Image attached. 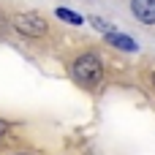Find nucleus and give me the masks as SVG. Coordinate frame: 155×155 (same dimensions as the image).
I'll use <instances>...</instances> for the list:
<instances>
[{"instance_id": "obj_1", "label": "nucleus", "mask_w": 155, "mask_h": 155, "mask_svg": "<svg viewBox=\"0 0 155 155\" xmlns=\"http://www.w3.org/2000/svg\"><path fill=\"white\" fill-rule=\"evenodd\" d=\"M71 74H74V79H76L79 84L95 87V84L104 79V63H101V57H98L95 52H84V54H79V57L74 60Z\"/></svg>"}, {"instance_id": "obj_2", "label": "nucleus", "mask_w": 155, "mask_h": 155, "mask_svg": "<svg viewBox=\"0 0 155 155\" xmlns=\"http://www.w3.org/2000/svg\"><path fill=\"white\" fill-rule=\"evenodd\" d=\"M14 27L27 38H41L46 33V19L38 14H19V16H14Z\"/></svg>"}, {"instance_id": "obj_3", "label": "nucleus", "mask_w": 155, "mask_h": 155, "mask_svg": "<svg viewBox=\"0 0 155 155\" xmlns=\"http://www.w3.org/2000/svg\"><path fill=\"white\" fill-rule=\"evenodd\" d=\"M131 11L142 25H155V0H131Z\"/></svg>"}, {"instance_id": "obj_4", "label": "nucleus", "mask_w": 155, "mask_h": 155, "mask_svg": "<svg viewBox=\"0 0 155 155\" xmlns=\"http://www.w3.org/2000/svg\"><path fill=\"white\" fill-rule=\"evenodd\" d=\"M104 38H106L112 46L123 49V52H136V41H134L131 35H125V33H117V30H112V33H106Z\"/></svg>"}, {"instance_id": "obj_5", "label": "nucleus", "mask_w": 155, "mask_h": 155, "mask_svg": "<svg viewBox=\"0 0 155 155\" xmlns=\"http://www.w3.org/2000/svg\"><path fill=\"white\" fill-rule=\"evenodd\" d=\"M54 16H57V19H63V22H68V25H84V16H79L76 11H71V8H63V5L54 11Z\"/></svg>"}, {"instance_id": "obj_6", "label": "nucleus", "mask_w": 155, "mask_h": 155, "mask_svg": "<svg viewBox=\"0 0 155 155\" xmlns=\"http://www.w3.org/2000/svg\"><path fill=\"white\" fill-rule=\"evenodd\" d=\"M90 25H93V27H95V30H101V33H104V35H106V33H112V30H114V27H112V25H109V22H104V19H101V16H90Z\"/></svg>"}, {"instance_id": "obj_7", "label": "nucleus", "mask_w": 155, "mask_h": 155, "mask_svg": "<svg viewBox=\"0 0 155 155\" xmlns=\"http://www.w3.org/2000/svg\"><path fill=\"white\" fill-rule=\"evenodd\" d=\"M5 131H8V123H5V120H0V136H3Z\"/></svg>"}, {"instance_id": "obj_8", "label": "nucleus", "mask_w": 155, "mask_h": 155, "mask_svg": "<svg viewBox=\"0 0 155 155\" xmlns=\"http://www.w3.org/2000/svg\"><path fill=\"white\" fill-rule=\"evenodd\" d=\"M153 84H155V74H153Z\"/></svg>"}]
</instances>
